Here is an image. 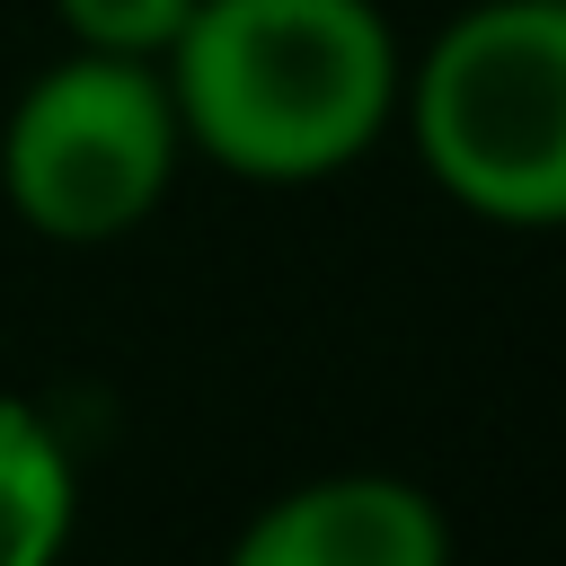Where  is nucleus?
<instances>
[{
  "label": "nucleus",
  "mask_w": 566,
  "mask_h": 566,
  "mask_svg": "<svg viewBox=\"0 0 566 566\" xmlns=\"http://www.w3.org/2000/svg\"><path fill=\"white\" fill-rule=\"evenodd\" d=\"M62 35L80 53H124V62H168V44L186 35L195 0H53Z\"/></svg>",
  "instance_id": "6"
},
{
  "label": "nucleus",
  "mask_w": 566,
  "mask_h": 566,
  "mask_svg": "<svg viewBox=\"0 0 566 566\" xmlns=\"http://www.w3.org/2000/svg\"><path fill=\"white\" fill-rule=\"evenodd\" d=\"M230 566H451V522L416 478L327 469L256 504Z\"/></svg>",
  "instance_id": "4"
},
{
  "label": "nucleus",
  "mask_w": 566,
  "mask_h": 566,
  "mask_svg": "<svg viewBox=\"0 0 566 566\" xmlns=\"http://www.w3.org/2000/svg\"><path fill=\"white\" fill-rule=\"evenodd\" d=\"M177 159H186V124H177L168 71L124 53H80V44L18 88L0 133L9 212L62 248H106L142 230Z\"/></svg>",
  "instance_id": "3"
},
{
  "label": "nucleus",
  "mask_w": 566,
  "mask_h": 566,
  "mask_svg": "<svg viewBox=\"0 0 566 566\" xmlns=\"http://www.w3.org/2000/svg\"><path fill=\"white\" fill-rule=\"evenodd\" d=\"M424 177L495 230H566V0L460 9L398 88Z\"/></svg>",
  "instance_id": "2"
},
{
  "label": "nucleus",
  "mask_w": 566,
  "mask_h": 566,
  "mask_svg": "<svg viewBox=\"0 0 566 566\" xmlns=\"http://www.w3.org/2000/svg\"><path fill=\"white\" fill-rule=\"evenodd\" d=\"M80 531V469L44 407L0 389V566H62Z\"/></svg>",
  "instance_id": "5"
},
{
  "label": "nucleus",
  "mask_w": 566,
  "mask_h": 566,
  "mask_svg": "<svg viewBox=\"0 0 566 566\" xmlns=\"http://www.w3.org/2000/svg\"><path fill=\"white\" fill-rule=\"evenodd\" d=\"M159 71L186 150L248 186H318L354 168L407 88V53L371 0H195Z\"/></svg>",
  "instance_id": "1"
}]
</instances>
